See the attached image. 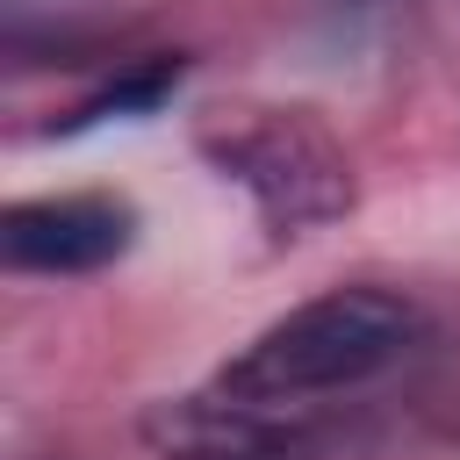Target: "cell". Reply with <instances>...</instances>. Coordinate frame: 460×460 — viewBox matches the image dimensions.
<instances>
[{
	"mask_svg": "<svg viewBox=\"0 0 460 460\" xmlns=\"http://www.w3.org/2000/svg\"><path fill=\"white\" fill-rule=\"evenodd\" d=\"M424 338L417 302H402L395 288H331L302 309H288L280 323H266L223 374V395L244 402H273V410H302L316 395H345L367 388L374 374L402 367Z\"/></svg>",
	"mask_w": 460,
	"mask_h": 460,
	"instance_id": "obj_1",
	"label": "cell"
},
{
	"mask_svg": "<svg viewBox=\"0 0 460 460\" xmlns=\"http://www.w3.org/2000/svg\"><path fill=\"white\" fill-rule=\"evenodd\" d=\"M201 151L223 180L252 194L273 237H302L352 208V165L345 151L295 108H237L201 129Z\"/></svg>",
	"mask_w": 460,
	"mask_h": 460,
	"instance_id": "obj_2",
	"label": "cell"
},
{
	"mask_svg": "<svg viewBox=\"0 0 460 460\" xmlns=\"http://www.w3.org/2000/svg\"><path fill=\"white\" fill-rule=\"evenodd\" d=\"M144 438L158 460H323V438L273 402L223 395L216 381L201 395H172L144 417Z\"/></svg>",
	"mask_w": 460,
	"mask_h": 460,
	"instance_id": "obj_3",
	"label": "cell"
},
{
	"mask_svg": "<svg viewBox=\"0 0 460 460\" xmlns=\"http://www.w3.org/2000/svg\"><path fill=\"white\" fill-rule=\"evenodd\" d=\"M137 237V208L115 194H43L14 201L0 223V252L14 273H101Z\"/></svg>",
	"mask_w": 460,
	"mask_h": 460,
	"instance_id": "obj_4",
	"label": "cell"
},
{
	"mask_svg": "<svg viewBox=\"0 0 460 460\" xmlns=\"http://www.w3.org/2000/svg\"><path fill=\"white\" fill-rule=\"evenodd\" d=\"M180 58H144V65H129L122 79H108L93 101H79V115H72V129L79 122H108V115H144V108H158L172 86H180Z\"/></svg>",
	"mask_w": 460,
	"mask_h": 460,
	"instance_id": "obj_5",
	"label": "cell"
}]
</instances>
